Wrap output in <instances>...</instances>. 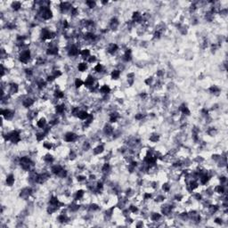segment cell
<instances>
[{"label":"cell","instance_id":"6da1fadb","mask_svg":"<svg viewBox=\"0 0 228 228\" xmlns=\"http://www.w3.org/2000/svg\"><path fill=\"white\" fill-rule=\"evenodd\" d=\"M19 59H20V62H21V63H28V62L30 61V50L26 49V50L22 51L21 54H20V57H19Z\"/></svg>","mask_w":228,"mask_h":228},{"label":"cell","instance_id":"7a4b0ae2","mask_svg":"<svg viewBox=\"0 0 228 228\" xmlns=\"http://www.w3.org/2000/svg\"><path fill=\"white\" fill-rule=\"evenodd\" d=\"M65 141L66 142H68V143H72V142H74V141H76L77 139V135L76 134H74V133H72V132H69V133H67L66 135H65Z\"/></svg>","mask_w":228,"mask_h":228},{"label":"cell","instance_id":"3957f363","mask_svg":"<svg viewBox=\"0 0 228 228\" xmlns=\"http://www.w3.org/2000/svg\"><path fill=\"white\" fill-rule=\"evenodd\" d=\"M1 114H2V116H4L6 119H10V118L13 116V111L11 110H9V109H5V110H2Z\"/></svg>","mask_w":228,"mask_h":228},{"label":"cell","instance_id":"277c9868","mask_svg":"<svg viewBox=\"0 0 228 228\" xmlns=\"http://www.w3.org/2000/svg\"><path fill=\"white\" fill-rule=\"evenodd\" d=\"M5 182H6V185H7L8 186H13V185L14 184V182H15L14 176L12 175V174L8 175V176L6 177V180H5Z\"/></svg>","mask_w":228,"mask_h":228},{"label":"cell","instance_id":"5b68a950","mask_svg":"<svg viewBox=\"0 0 228 228\" xmlns=\"http://www.w3.org/2000/svg\"><path fill=\"white\" fill-rule=\"evenodd\" d=\"M79 48L75 46H71L70 50H69V55L71 56H75V55H79Z\"/></svg>","mask_w":228,"mask_h":228},{"label":"cell","instance_id":"8992f818","mask_svg":"<svg viewBox=\"0 0 228 228\" xmlns=\"http://www.w3.org/2000/svg\"><path fill=\"white\" fill-rule=\"evenodd\" d=\"M89 115H90V114L87 113L86 110H81V111H79V114H78V118L82 119V120H86V119L89 117Z\"/></svg>","mask_w":228,"mask_h":228},{"label":"cell","instance_id":"52a82bcc","mask_svg":"<svg viewBox=\"0 0 228 228\" xmlns=\"http://www.w3.org/2000/svg\"><path fill=\"white\" fill-rule=\"evenodd\" d=\"M84 85L87 87H90L94 85V78L92 76H88L84 82Z\"/></svg>","mask_w":228,"mask_h":228},{"label":"cell","instance_id":"ba28073f","mask_svg":"<svg viewBox=\"0 0 228 228\" xmlns=\"http://www.w3.org/2000/svg\"><path fill=\"white\" fill-rule=\"evenodd\" d=\"M34 103L33 100L31 99V98H27V99H25V100H23V102H22V104H23V106L24 107H26V108H29V107H30V106L32 105Z\"/></svg>","mask_w":228,"mask_h":228},{"label":"cell","instance_id":"9c48e42d","mask_svg":"<svg viewBox=\"0 0 228 228\" xmlns=\"http://www.w3.org/2000/svg\"><path fill=\"white\" fill-rule=\"evenodd\" d=\"M37 126H38L39 128H42V129H44L45 127H47V121H46V118H40L39 119V121H38V123H37Z\"/></svg>","mask_w":228,"mask_h":228},{"label":"cell","instance_id":"30bf717a","mask_svg":"<svg viewBox=\"0 0 228 228\" xmlns=\"http://www.w3.org/2000/svg\"><path fill=\"white\" fill-rule=\"evenodd\" d=\"M79 55H80L84 59H86V58L88 59L89 56H90V51H89L88 49H83V50H81L80 52H79Z\"/></svg>","mask_w":228,"mask_h":228},{"label":"cell","instance_id":"8fae6325","mask_svg":"<svg viewBox=\"0 0 228 228\" xmlns=\"http://www.w3.org/2000/svg\"><path fill=\"white\" fill-rule=\"evenodd\" d=\"M118 47L116 44H111V45H110L109 48H108V52H109L110 54H111V55H113L114 53L118 50Z\"/></svg>","mask_w":228,"mask_h":228},{"label":"cell","instance_id":"7c38bea8","mask_svg":"<svg viewBox=\"0 0 228 228\" xmlns=\"http://www.w3.org/2000/svg\"><path fill=\"white\" fill-rule=\"evenodd\" d=\"M62 170H63V168L61 166H59V165H55V166H54L52 168V172L55 174V175H58Z\"/></svg>","mask_w":228,"mask_h":228},{"label":"cell","instance_id":"4fadbf2b","mask_svg":"<svg viewBox=\"0 0 228 228\" xmlns=\"http://www.w3.org/2000/svg\"><path fill=\"white\" fill-rule=\"evenodd\" d=\"M110 88L109 87V86H107V85H103L101 88H100V92H101L102 94H109L110 93Z\"/></svg>","mask_w":228,"mask_h":228},{"label":"cell","instance_id":"5bb4252c","mask_svg":"<svg viewBox=\"0 0 228 228\" xmlns=\"http://www.w3.org/2000/svg\"><path fill=\"white\" fill-rule=\"evenodd\" d=\"M179 109H180V110H181V112L183 114H185V115H190V110L188 109V107H186L185 104L180 106Z\"/></svg>","mask_w":228,"mask_h":228},{"label":"cell","instance_id":"9a60e30c","mask_svg":"<svg viewBox=\"0 0 228 228\" xmlns=\"http://www.w3.org/2000/svg\"><path fill=\"white\" fill-rule=\"evenodd\" d=\"M78 69H79V71L84 72V71H86V70L87 69V65H86V63H81L79 64Z\"/></svg>","mask_w":228,"mask_h":228},{"label":"cell","instance_id":"2e32d148","mask_svg":"<svg viewBox=\"0 0 228 228\" xmlns=\"http://www.w3.org/2000/svg\"><path fill=\"white\" fill-rule=\"evenodd\" d=\"M110 76H111V79H118V78H119V76H120V72H119V71L115 70V71H113L111 72Z\"/></svg>","mask_w":228,"mask_h":228},{"label":"cell","instance_id":"e0dca14e","mask_svg":"<svg viewBox=\"0 0 228 228\" xmlns=\"http://www.w3.org/2000/svg\"><path fill=\"white\" fill-rule=\"evenodd\" d=\"M161 214H159V213H153V214H152V216H151V218H152V221H159V220L161 219Z\"/></svg>","mask_w":228,"mask_h":228},{"label":"cell","instance_id":"ac0fdd59","mask_svg":"<svg viewBox=\"0 0 228 228\" xmlns=\"http://www.w3.org/2000/svg\"><path fill=\"white\" fill-rule=\"evenodd\" d=\"M83 196H84V191H82V190L78 191V192L76 193L75 200H80V199L83 198Z\"/></svg>","mask_w":228,"mask_h":228},{"label":"cell","instance_id":"d6986e66","mask_svg":"<svg viewBox=\"0 0 228 228\" xmlns=\"http://www.w3.org/2000/svg\"><path fill=\"white\" fill-rule=\"evenodd\" d=\"M64 96V94L62 92V91H60V90H55V97L57 98V99H61V98H63Z\"/></svg>","mask_w":228,"mask_h":228},{"label":"cell","instance_id":"ffe728a7","mask_svg":"<svg viewBox=\"0 0 228 228\" xmlns=\"http://www.w3.org/2000/svg\"><path fill=\"white\" fill-rule=\"evenodd\" d=\"M56 112H58V113L62 114L63 112L64 111V110H65V106H64V104H61V105H57L56 106Z\"/></svg>","mask_w":228,"mask_h":228},{"label":"cell","instance_id":"44dd1931","mask_svg":"<svg viewBox=\"0 0 228 228\" xmlns=\"http://www.w3.org/2000/svg\"><path fill=\"white\" fill-rule=\"evenodd\" d=\"M12 7H13V9L14 11H18L21 7V4L20 2H13V4H12Z\"/></svg>","mask_w":228,"mask_h":228},{"label":"cell","instance_id":"7402d4cb","mask_svg":"<svg viewBox=\"0 0 228 228\" xmlns=\"http://www.w3.org/2000/svg\"><path fill=\"white\" fill-rule=\"evenodd\" d=\"M215 191L216 193H224V187L223 185H217L216 187L215 188Z\"/></svg>","mask_w":228,"mask_h":228},{"label":"cell","instance_id":"603a6c76","mask_svg":"<svg viewBox=\"0 0 228 228\" xmlns=\"http://www.w3.org/2000/svg\"><path fill=\"white\" fill-rule=\"evenodd\" d=\"M102 152H103V146H102V145H99V146H97V147L94 150V154H100Z\"/></svg>","mask_w":228,"mask_h":228},{"label":"cell","instance_id":"cb8c5ba5","mask_svg":"<svg viewBox=\"0 0 228 228\" xmlns=\"http://www.w3.org/2000/svg\"><path fill=\"white\" fill-rule=\"evenodd\" d=\"M83 85H84V81L82 80L81 79H77L75 80V86L77 87H80L81 86H83Z\"/></svg>","mask_w":228,"mask_h":228},{"label":"cell","instance_id":"d4e9b609","mask_svg":"<svg viewBox=\"0 0 228 228\" xmlns=\"http://www.w3.org/2000/svg\"><path fill=\"white\" fill-rule=\"evenodd\" d=\"M197 187H198V183L197 182L194 181V180L190 182V188L192 190H194L195 188H197Z\"/></svg>","mask_w":228,"mask_h":228},{"label":"cell","instance_id":"484cf974","mask_svg":"<svg viewBox=\"0 0 228 228\" xmlns=\"http://www.w3.org/2000/svg\"><path fill=\"white\" fill-rule=\"evenodd\" d=\"M45 134L46 133H38V134H37V135H36V138H37V140L38 141H42L43 139H44V137H45Z\"/></svg>","mask_w":228,"mask_h":228},{"label":"cell","instance_id":"4316f807","mask_svg":"<svg viewBox=\"0 0 228 228\" xmlns=\"http://www.w3.org/2000/svg\"><path fill=\"white\" fill-rule=\"evenodd\" d=\"M104 132H105V134H107V135H110L113 132V128L111 127H110V126H106L105 129H104Z\"/></svg>","mask_w":228,"mask_h":228},{"label":"cell","instance_id":"83f0119b","mask_svg":"<svg viewBox=\"0 0 228 228\" xmlns=\"http://www.w3.org/2000/svg\"><path fill=\"white\" fill-rule=\"evenodd\" d=\"M94 70L95 71V72H102V64H100V63L96 64Z\"/></svg>","mask_w":228,"mask_h":228},{"label":"cell","instance_id":"f1b7e54d","mask_svg":"<svg viewBox=\"0 0 228 228\" xmlns=\"http://www.w3.org/2000/svg\"><path fill=\"white\" fill-rule=\"evenodd\" d=\"M210 92L213 94L218 93V92H219V88H218L216 86H212L211 87H210Z\"/></svg>","mask_w":228,"mask_h":228},{"label":"cell","instance_id":"f546056e","mask_svg":"<svg viewBox=\"0 0 228 228\" xmlns=\"http://www.w3.org/2000/svg\"><path fill=\"white\" fill-rule=\"evenodd\" d=\"M150 140H151L152 142H153V143H156L157 141L159 140V135H151V137H150Z\"/></svg>","mask_w":228,"mask_h":228},{"label":"cell","instance_id":"4dcf8cb0","mask_svg":"<svg viewBox=\"0 0 228 228\" xmlns=\"http://www.w3.org/2000/svg\"><path fill=\"white\" fill-rule=\"evenodd\" d=\"M86 4L88 5L89 8H94L95 6V2H94V1H86Z\"/></svg>","mask_w":228,"mask_h":228},{"label":"cell","instance_id":"1f68e13d","mask_svg":"<svg viewBox=\"0 0 228 228\" xmlns=\"http://www.w3.org/2000/svg\"><path fill=\"white\" fill-rule=\"evenodd\" d=\"M44 147L47 148V150H50L51 148H52V144H50L49 142H46V143L44 144Z\"/></svg>","mask_w":228,"mask_h":228},{"label":"cell","instance_id":"d6a6232c","mask_svg":"<svg viewBox=\"0 0 228 228\" xmlns=\"http://www.w3.org/2000/svg\"><path fill=\"white\" fill-rule=\"evenodd\" d=\"M129 210H130L131 212H133V213H135V212H137L138 209H137V208L135 207V206H133V205H132V206L129 207Z\"/></svg>","mask_w":228,"mask_h":228},{"label":"cell","instance_id":"836d02e7","mask_svg":"<svg viewBox=\"0 0 228 228\" xmlns=\"http://www.w3.org/2000/svg\"><path fill=\"white\" fill-rule=\"evenodd\" d=\"M169 189H170V185H169V184H165V185H163V190H164L165 192H169Z\"/></svg>","mask_w":228,"mask_h":228},{"label":"cell","instance_id":"e575fe53","mask_svg":"<svg viewBox=\"0 0 228 228\" xmlns=\"http://www.w3.org/2000/svg\"><path fill=\"white\" fill-rule=\"evenodd\" d=\"M143 114H141V113H138L137 115H135V118L136 119H141V118H143Z\"/></svg>","mask_w":228,"mask_h":228},{"label":"cell","instance_id":"d590c367","mask_svg":"<svg viewBox=\"0 0 228 228\" xmlns=\"http://www.w3.org/2000/svg\"><path fill=\"white\" fill-rule=\"evenodd\" d=\"M216 223H217V224H222V219H220V218H216V219L215 220Z\"/></svg>","mask_w":228,"mask_h":228}]
</instances>
